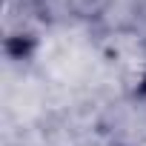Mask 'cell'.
Here are the masks:
<instances>
[{
  "instance_id": "2",
  "label": "cell",
  "mask_w": 146,
  "mask_h": 146,
  "mask_svg": "<svg viewBox=\"0 0 146 146\" xmlns=\"http://www.w3.org/2000/svg\"><path fill=\"white\" fill-rule=\"evenodd\" d=\"M43 20V0H6L3 6V29H6V52L12 57H26L37 43V26Z\"/></svg>"
},
{
  "instance_id": "3",
  "label": "cell",
  "mask_w": 146,
  "mask_h": 146,
  "mask_svg": "<svg viewBox=\"0 0 146 146\" xmlns=\"http://www.w3.org/2000/svg\"><path fill=\"white\" fill-rule=\"evenodd\" d=\"M63 6H66L69 17H75L80 23H89V26H98L112 12L115 0H63Z\"/></svg>"
},
{
  "instance_id": "1",
  "label": "cell",
  "mask_w": 146,
  "mask_h": 146,
  "mask_svg": "<svg viewBox=\"0 0 146 146\" xmlns=\"http://www.w3.org/2000/svg\"><path fill=\"white\" fill-rule=\"evenodd\" d=\"M98 52L120 92L132 100L146 98V32L132 23L109 26L98 35Z\"/></svg>"
}]
</instances>
